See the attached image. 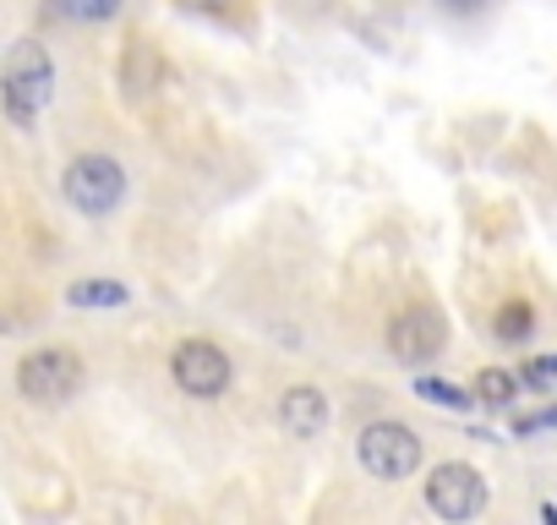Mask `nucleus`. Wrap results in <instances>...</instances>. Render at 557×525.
Listing matches in <instances>:
<instances>
[{
  "mask_svg": "<svg viewBox=\"0 0 557 525\" xmlns=\"http://www.w3.org/2000/svg\"><path fill=\"white\" fill-rule=\"evenodd\" d=\"M55 94V61L39 39H17L7 50V61H0V105H7V115L28 132L39 121V110L50 105Z\"/></svg>",
  "mask_w": 557,
  "mask_h": 525,
  "instance_id": "1",
  "label": "nucleus"
},
{
  "mask_svg": "<svg viewBox=\"0 0 557 525\" xmlns=\"http://www.w3.org/2000/svg\"><path fill=\"white\" fill-rule=\"evenodd\" d=\"M83 389V356L72 345H39L17 362V394L34 405H66Z\"/></svg>",
  "mask_w": 557,
  "mask_h": 525,
  "instance_id": "2",
  "label": "nucleus"
},
{
  "mask_svg": "<svg viewBox=\"0 0 557 525\" xmlns=\"http://www.w3.org/2000/svg\"><path fill=\"white\" fill-rule=\"evenodd\" d=\"M61 192H66V203H72L77 213L104 219V213H115L121 197H126V170H121L110 154H77V159L66 164V175H61Z\"/></svg>",
  "mask_w": 557,
  "mask_h": 525,
  "instance_id": "3",
  "label": "nucleus"
},
{
  "mask_svg": "<svg viewBox=\"0 0 557 525\" xmlns=\"http://www.w3.org/2000/svg\"><path fill=\"white\" fill-rule=\"evenodd\" d=\"M356 449H361V465H367L377 481H405V476L421 471V438H416L405 422H372V427L356 438Z\"/></svg>",
  "mask_w": 557,
  "mask_h": 525,
  "instance_id": "4",
  "label": "nucleus"
},
{
  "mask_svg": "<svg viewBox=\"0 0 557 525\" xmlns=\"http://www.w3.org/2000/svg\"><path fill=\"white\" fill-rule=\"evenodd\" d=\"M426 509L437 520H454V525L459 520H475L486 509V476L475 465H465V460L432 465V476H426Z\"/></svg>",
  "mask_w": 557,
  "mask_h": 525,
  "instance_id": "5",
  "label": "nucleus"
},
{
  "mask_svg": "<svg viewBox=\"0 0 557 525\" xmlns=\"http://www.w3.org/2000/svg\"><path fill=\"white\" fill-rule=\"evenodd\" d=\"M170 373H175V389L191 400H219L230 389V356L213 340H181L170 356Z\"/></svg>",
  "mask_w": 557,
  "mask_h": 525,
  "instance_id": "6",
  "label": "nucleus"
},
{
  "mask_svg": "<svg viewBox=\"0 0 557 525\" xmlns=\"http://www.w3.org/2000/svg\"><path fill=\"white\" fill-rule=\"evenodd\" d=\"M443 345H448V323H443L437 307H405V313L388 323V351H394V362H405V367H421V362L443 356Z\"/></svg>",
  "mask_w": 557,
  "mask_h": 525,
  "instance_id": "7",
  "label": "nucleus"
},
{
  "mask_svg": "<svg viewBox=\"0 0 557 525\" xmlns=\"http://www.w3.org/2000/svg\"><path fill=\"white\" fill-rule=\"evenodd\" d=\"M159 88H164V56H159V45L153 39H126V50H121V94L132 105H143Z\"/></svg>",
  "mask_w": 557,
  "mask_h": 525,
  "instance_id": "8",
  "label": "nucleus"
},
{
  "mask_svg": "<svg viewBox=\"0 0 557 525\" xmlns=\"http://www.w3.org/2000/svg\"><path fill=\"white\" fill-rule=\"evenodd\" d=\"M278 427H285V438H318L323 427H329V400H323V389H312V383H296V389H285L278 394Z\"/></svg>",
  "mask_w": 557,
  "mask_h": 525,
  "instance_id": "9",
  "label": "nucleus"
},
{
  "mask_svg": "<svg viewBox=\"0 0 557 525\" xmlns=\"http://www.w3.org/2000/svg\"><path fill=\"white\" fill-rule=\"evenodd\" d=\"M66 302L83 307V313H110V307H126V285H115V280H77L66 291Z\"/></svg>",
  "mask_w": 557,
  "mask_h": 525,
  "instance_id": "10",
  "label": "nucleus"
},
{
  "mask_svg": "<svg viewBox=\"0 0 557 525\" xmlns=\"http://www.w3.org/2000/svg\"><path fill=\"white\" fill-rule=\"evenodd\" d=\"M530 329H535V313H530V302H503L497 307V340H530Z\"/></svg>",
  "mask_w": 557,
  "mask_h": 525,
  "instance_id": "11",
  "label": "nucleus"
},
{
  "mask_svg": "<svg viewBox=\"0 0 557 525\" xmlns=\"http://www.w3.org/2000/svg\"><path fill=\"white\" fill-rule=\"evenodd\" d=\"M416 394L426 405H443V411H470V394L459 383H448V378H416Z\"/></svg>",
  "mask_w": 557,
  "mask_h": 525,
  "instance_id": "12",
  "label": "nucleus"
},
{
  "mask_svg": "<svg viewBox=\"0 0 557 525\" xmlns=\"http://www.w3.org/2000/svg\"><path fill=\"white\" fill-rule=\"evenodd\" d=\"M513 394H519V378L503 373V367H486V373L475 378V400H486V405H508Z\"/></svg>",
  "mask_w": 557,
  "mask_h": 525,
  "instance_id": "13",
  "label": "nucleus"
},
{
  "mask_svg": "<svg viewBox=\"0 0 557 525\" xmlns=\"http://www.w3.org/2000/svg\"><path fill=\"white\" fill-rule=\"evenodd\" d=\"M519 383L535 389V394H546V400H557V356H535V362H524Z\"/></svg>",
  "mask_w": 557,
  "mask_h": 525,
  "instance_id": "14",
  "label": "nucleus"
},
{
  "mask_svg": "<svg viewBox=\"0 0 557 525\" xmlns=\"http://www.w3.org/2000/svg\"><path fill=\"white\" fill-rule=\"evenodd\" d=\"M61 7L77 17V23H110L121 12V0H61Z\"/></svg>",
  "mask_w": 557,
  "mask_h": 525,
  "instance_id": "15",
  "label": "nucleus"
},
{
  "mask_svg": "<svg viewBox=\"0 0 557 525\" xmlns=\"http://www.w3.org/2000/svg\"><path fill=\"white\" fill-rule=\"evenodd\" d=\"M552 427H557V405L530 411V416H519V422H513V432H519V438H530V432H552Z\"/></svg>",
  "mask_w": 557,
  "mask_h": 525,
  "instance_id": "16",
  "label": "nucleus"
},
{
  "mask_svg": "<svg viewBox=\"0 0 557 525\" xmlns=\"http://www.w3.org/2000/svg\"><path fill=\"white\" fill-rule=\"evenodd\" d=\"M181 7H186V12H208V17H224V12L235 7V0H181Z\"/></svg>",
  "mask_w": 557,
  "mask_h": 525,
  "instance_id": "17",
  "label": "nucleus"
},
{
  "mask_svg": "<svg viewBox=\"0 0 557 525\" xmlns=\"http://www.w3.org/2000/svg\"><path fill=\"white\" fill-rule=\"evenodd\" d=\"M454 7H475V0H454Z\"/></svg>",
  "mask_w": 557,
  "mask_h": 525,
  "instance_id": "18",
  "label": "nucleus"
}]
</instances>
